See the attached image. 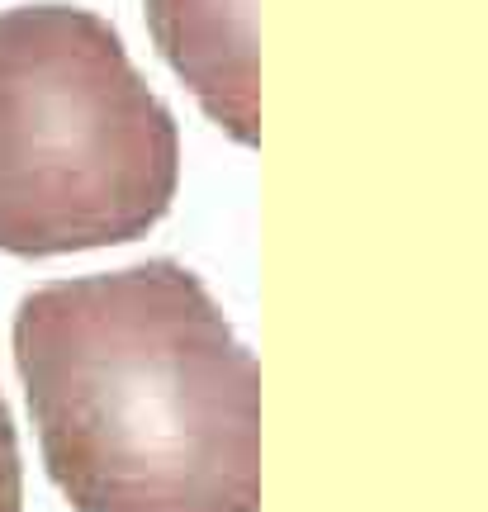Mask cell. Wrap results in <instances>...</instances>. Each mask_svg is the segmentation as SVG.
Listing matches in <instances>:
<instances>
[{"mask_svg": "<svg viewBox=\"0 0 488 512\" xmlns=\"http://www.w3.org/2000/svg\"><path fill=\"white\" fill-rule=\"evenodd\" d=\"M15 366L76 512L261 508V370L181 261L24 294Z\"/></svg>", "mask_w": 488, "mask_h": 512, "instance_id": "cell-1", "label": "cell"}, {"mask_svg": "<svg viewBox=\"0 0 488 512\" xmlns=\"http://www.w3.org/2000/svg\"><path fill=\"white\" fill-rule=\"evenodd\" d=\"M181 185V128L81 5L0 10V252L143 238Z\"/></svg>", "mask_w": 488, "mask_h": 512, "instance_id": "cell-2", "label": "cell"}, {"mask_svg": "<svg viewBox=\"0 0 488 512\" xmlns=\"http://www.w3.org/2000/svg\"><path fill=\"white\" fill-rule=\"evenodd\" d=\"M166 67L233 143L256 147V0H147Z\"/></svg>", "mask_w": 488, "mask_h": 512, "instance_id": "cell-3", "label": "cell"}, {"mask_svg": "<svg viewBox=\"0 0 488 512\" xmlns=\"http://www.w3.org/2000/svg\"><path fill=\"white\" fill-rule=\"evenodd\" d=\"M0 512H24V470H19V437L10 403L0 394Z\"/></svg>", "mask_w": 488, "mask_h": 512, "instance_id": "cell-4", "label": "cell"}]
</instances>
